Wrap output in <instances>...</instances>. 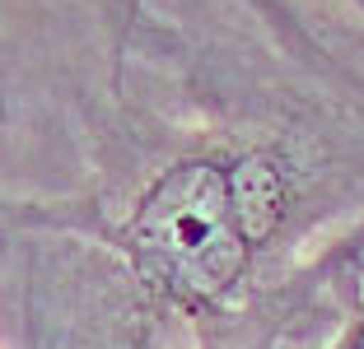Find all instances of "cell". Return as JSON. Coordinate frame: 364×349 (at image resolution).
<instances>
[{
  "mask_svg": "<svg viewBox=\"0 0 364 349\" xmlns=\"http://www.w3.org/2000/svg\"><path fill=\"white\" fill-rule=\"evenodd\" d=\"M360 279H364V275H360Z\"/></svg>",
  "mask_w": 364,
  "mask_h": 349,
  "instance_id": "4",
  "label": "cell"
},
{
  "mask_svg": "<svg viewBox=\"0 0 364 349\" xmlns=\"http://www.w3.org/2000/svg\"><path fill=\"white\" fill-rule=\"evenodd\" d=\"M360 5H364V0H360Z\"/></svg>",
  "mask_w": 364,
  "mask_h": 349,
  "instance_id": "3",
  "label": "cell"
},
{
  "mask_svg": "<svg viewBox=\"0 0 364 349\" xmlns=\"http://www.w3.org/2000/svg\"><path fill=\"white\" fill-rule=\"evenodd\" d=\"M327 349H364V307H355L350 321L341 326V336H336Z\"/></svg>",
  "mask_w": 364,
  "mask_h": 349,
  "instance_id": "2",
  "label": "cell"
},
{
  "mask_svg": "<svg viewBox=\"0 0 364 349\" xmlns=\"http://www.w3.org/2000/svg\"><path fill=\"white\" fill-rule=\"evenodd\" d=\"M294 205L299 172L289 154L271 145L192 149L145 182L107 243L159 303L215 321L247 298Z\"/></svg>",
  "mask_w": 364,
  "mask_h": 349,
  "instance_id": "1",
  "label": "cell"
}]
</instances>
